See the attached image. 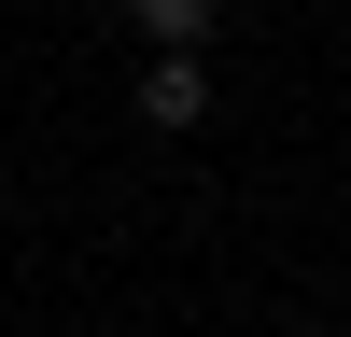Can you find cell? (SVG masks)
<instances>
[{"instance_id":"7a4b0ae2","label":"cell","mask_w":351,"mask_h":337,"mask_svg":"<svg viewBox=\"0 0 351 337\" xmlns=\"http://www.w3.org/2000/svg\"><path fill=\"white\" fill-rule=\"evenodd\" d=\"M141 42H211V0H127Z\"/></svg>"},{"instance_id":"6da1fadb","label":"cell","mask_w":351,"mask_h":337,"mask_svg":"<svg viewBox=\"0 0 351 337\" xmlns=\"http://www.w3.org/2000/svg\"><path fill=\"white\" fill-rule=\"evenodd\" d=\"M141 127H169V140L211 127V56H197V42H155V56H141Z\"/></svg>"}]
</instances>
